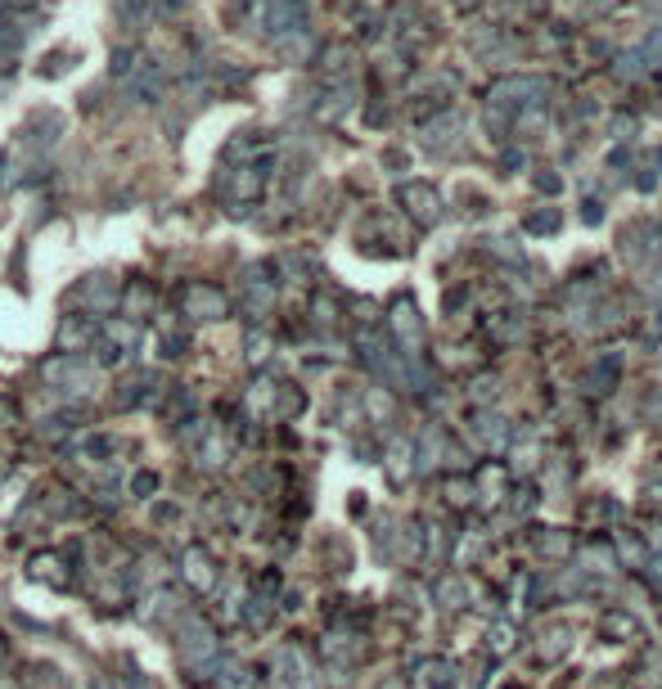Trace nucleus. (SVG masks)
I'll use <instances>...</instances> for the list:
<instances>
[{
	"mask_svg": "<svg viewBox=\"0 0 662 689\" xmlns=\"http://www.w3.org/2000/svg\"><path fill=\"white\" fill-rule=\"evenodd\" d=\"M496 649H509V626H496Z\"/></svg>",
	"mask_w": 662,
	"mask_h": 689,
	"instance_id": "obj_1",
	"label": "nucleus"
}]
</instances>
